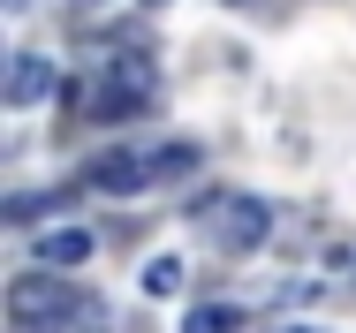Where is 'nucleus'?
<instances>
[{
	"mask_svg": "<svg viewBox=\"0 0 356 333\" xmlns=\"http://www.w3.org/2000/svg\"><path fill=\"white\" fill-rule=\"evenodd\" d=\"M91 311V295L61 273H23L8 288V333H76Z\"/></svg>",
	"mask_w": 356,
	"mask_h": 333,
	"instance_id": "nucleus-1",
	"label": "nucleus"
},
{
	"mask_svg": "<svg viewBox=\"0 0 356 333\" xmlns=\"http://www.w3.org/2000/svg\"><path fill=\"white\" fill-rule=\"evenodd\" d=\"M197 227L213 235L220 250H258L266 227H273V212H266L258 197H235V190H227V197H205V204H197Z\"/></svg>",
	"mask_w": 356,
	"mask_h": 333,
	"instance_id": "nucleus-2",
	"label": "nucleus"
},
{
	"mask_svg": "<svg viewBox=\"0 0 356 333\" xmlns=\"http://www.w3.org/2000/svg\"><path fill=\"white\" fill-rule=\"evenodd\" d=\"M152 106V61L144 54H122V61L99 76V91H91V122H129Z\"/></svg>",
	"mask_w": 356,
	"mask_h": 333,
	"instance_id": "nucleus-3",
	"label": "nucleus"
},
{
	"mask_svg": "<svg viewBox=\"0 0 356 333\" xmlns=\"http://www.w3.org/2000/svg\"><path fill=\"white\" fill-rule=\"evenodd\" d=\"M83 174H91V190H106V197H137L144 182H152V159H137V152H99Z\"/></svg>",
	"mask_w": 356,
	"mask_h": 333,
	"instance_id": "nucleus-4",
	"label": "nucleus"
},
{
	"mask_svg": "<svg viewBox=\"0 0 356 333\" xmlns=\"http://www.w3.org/2000/svg\"><path fill=\"white\" fill-rule=\"evenodd\" d=\"M83 258H91V235H83V227L38 235V266H46V273H69V266H83Z\"/></svg>",
	"mask_w": 356,
	"mask_h": 333,
	"instance_id": "nucleus-5",
	"label": "nucleus"
},
{
	"mask_svg": "<svg viewBox=\"0 0 356 333\" xmlns=\"http://www.w3.org/2000/svg\"><path fill=\"white\" fill-rule=\"evenodd\" d=\"M46 91H54V68L23 54V61H15V76H8V99H15V106H31V99H46Z\"/></svg>",
	"mask_w": 356,
	"mask_h": 333,
	"instance_id": "nucleus-6",
	"label": "nucleus"
},
{
	"mask_svg": "<svg viewBox=\"0 0 356 333\" xmlns=\"http://www.w3.org/2000/svg\"><path fill=\"white\" fill-rule=\"evenodd\" d=\"M243 326V311H235V303H205V311H190V318H182V333H235Z\"/></svg>",
	"mask_w": 356,
	"mask_h": 333,
	"instance_id": "nucleus-7",
	"label": "nucleus"
},
{
	"mask_svg": "<svg viewBox=\"0 0 356 333\" xmlns=\"http://www.w3.org/2000/svg\"><path fill=\"white\" fill-rule=\"evenodd\" d=\"M197 167V144H167L159 159H152V182H175V174H190Z\"/></svg>",
	"mask_w": 356,
	"mask_h": 333,
	"instance_id": "nucleus-8",
	"label": "nucleus"
},
{
	"mask_svg": "<svg viewBox=\"0 0 356 333\" xmlns=\"http://www.w3.org/2000/svg\"><path fill=\"white\" fill-rule=\"evenodd\" d=\"M144 288H152V295H175V288H182V258H152V266H144Z\"/></svg>",
	"mask_w": 356,
	"mask_h": 333,
	"instance_id": "nucleus-9",
	"label": "nucleus"
},
{
	"mask_svg": "<svg viewBox=\"0 0 356 333\" xmlns=\"http://www.w3.org/2000/svg\"><path fill=\"white\" fill-rule=\"evenodd\" d=\"M281 333H318V326H281Z\"/></svg>",
	"mask_w": 356,
	"mask_h": 333,
	"instance_id": "nucleus-10",
	"label": "nucleus"
}]
</instances>
